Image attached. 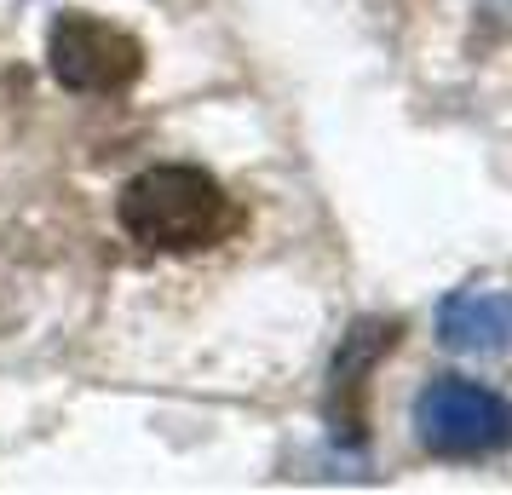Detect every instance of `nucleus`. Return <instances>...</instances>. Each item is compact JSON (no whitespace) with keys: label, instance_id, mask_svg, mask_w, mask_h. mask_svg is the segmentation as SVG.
Listing matches in <instances>:
<instances>
[{"label":"nucleus","instance_id":"obj_1","mask_svg":"<svg viewBox=\"0 0 512 495\" xmlns=\"http://www.w3.org/2000/svg\"><path fill=\"white\" fill-rule=\"evenodd\" d=\"M121 225L144 248L202 254L236 231V202L202 167H150L121 190Z\"/></svg>","mask_w":512,"mask_h":495},{"label":"nucleus","instance_id":"obj_2","mask_svg":"<svg viewBox=\"0 0 512 495\" xmlns=\"http://www.w3.org/2000/svg\"><path fill=\"white\" fill-rule=\"evenodd\" d=\"M415 432L432 455H449V461L495 455L512 444V403L478 380L443 375L415 398Z\"/></svg>","mask_w":512,"mask_h":495},{"label":"nucleus","instance_id":"obj_3","mask_svg":"<svg viewBox=\"0 0 512 495\" xmlns=\"http://www.w3.org/2000/svg\"><path fill=\"white\" fill-rule=\"evenodd\" d=\"M47 64H52V75H58L70 93H121V87L139 81L144 47L127 35V29L104 24V18L64 12V18L52 24Z\"/></svg>","mask_w":512,"mask_h":495},{"label":"nucleus","instance_id":"obj_4","mask_svg":"<svg viewBox=\"0 0 512 495\" xmlns=\"http://www.w3.org/2000/svg\"><path fill=\"white\" fill-rule=\"evenodd\" d=\"M438 340L461 357L512 352V294H501V288H455L438 306Z\"/></svg>","mask_w":512,"mask_h":495},{"label":"nucleus","instance_id":"obj_5","mask_svg":"<svg viewBox=\"0 0 512 495\" xmlns=\"http://www.w3.org/2000/svg\"><path fill=\"white\" fill-rule=\"evenodd\" d=\"M489 12H495V18H507V24H512V0H489Z\"/></svg>","mask_w":512,"mask_h":495}]
</instances>
